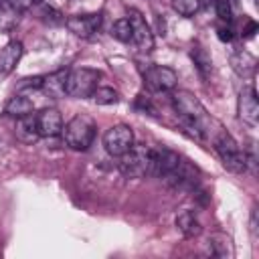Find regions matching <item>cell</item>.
I'll return each mask as SVG.
<instances>
[{
	"mask_svg": "<svg viewBox=\"0 0 259 259\" xmlns=\"http://www.w3.org/2000/svg\"><path fill=\"white\" fill-rule=\"evenodd\" d=\"M172 105H174V111L180 119V123L190 130V134L196 138V140H206V138H214V134L221 127V123L206 111V107L202 105V101L192 93V91H186V89H178L172 93Z\"/></svg>",
	"mask_w": 259,
	"mask_h": 259,
	"instance_id": "obj_1",
	"label": "cell"
},
{
	"mask_svg": "<svg viewBox=\"0 0 259 259\" xmlns=\"http://www.w3.org/2000/svg\"><path fill=\"white\" fill-rule=\"evenodd\" d=\"M212 146L214 152L219 154L223 166L233 172V174H243L249 170V166L255 164V158L249 156L245 150H241V146L237 144V140L227 132V130H219L212 138Z\"/></svg>",
	"mask_w": 259,
	"mask_h": 259,
	"instance_id": "obj_2",
	"label": "cell"
},
{
	"mask_svg": "<svg viewBox=\"0 0 259 259\" xmlns=\"http://www.w3.org/2000/svg\"><path fill=\"white\" fill-rule=\"evenodd\" d=\"M63 140L69 148L73 150H87L93 140H95V134H97V123L91 115H85V113H77L73 115L65 125H63Z\"/></svg>",
	"mask_w": 259,
	"mask_h": 259,
	"instance_id": "obj_3",
	"label": "cell"
},
{
	"mask_svg": "<svg viewBox=\"0 0 259 259\" xmlns=\"http://www.w3.org/2000/svg\"><path fill=\"white\" fill-rule=\"evenodd\" d=\"M150 166H152V148L142 144H134L123 156H119L117 162L119 172L127 178L150 176Z\"/></svg>",
	"mask_w": 259,
	"mask_h": 259,
	"instance_id": "obj_4",
	"label": "cell"
},
{
	"mask_svg": "<svg viewBox=\"0 0 259 259\" xmlns=\"http://www.w3.org/2000/svg\"><path fill=\"white\" fill-rule=\"evenodd\" d=\"M103 73L99 69L91 67H79V69H69L67 73V95L75 99H87L95 91L99 79Z\"/></svg>",
	"mask_w": 259,
	"mask_h": 259,
	"instance_id": "obj_5",
	"label": "cell"
},
{
	"mask_svg": "<svg viewBox=\"0 0 259 259\" xmlns=\"http://www.w3.org/2000/svg\"><path fill=\"white\" fill-rule=\"evenodd\" d=\"M132 146H134V132H132L130 125L117 123V125H111L109 130H105V134H103V148H105V152L111 158L123 156Z\"/></svg>",
	"mask_w": 259,
	"mask_h": 259,
	"instance_id": "obj_6",
	"label": "cell"
},
{
	"mask_svg": "<svg viewBox=\"0 0 259 259\" xmlns=\"http://www.w3.org/2000/svg\"><path fill=\"white\" fill-rule=\"evenodd\" d=\"M144 83L152 89V91H174L178 85V75L174 69L166 67V65H150L142 71Z\"/></svg>",
	"mask_w": 259,
	"mask_h": 259,
	"instance_id": "obj_7",
	"label": "cell"
},
{
	"mask_svg": "<svg viewBox=\"0 0 259 259\" xmlns=\"http://www.w3.org/2000/svg\"><path fill=\"white\" fill-rule=\"evenodd\" d=\"M127 20L132 24V42L138 47V51L150 53L154 49V32H152V26L148 24V20L136 8L127 10Z\"/></svg>",
	"mask_w": 259,
	"mask_h": 259,
	"instance_id": "obj_8",
	"label": "cell"
},
{
	"mask_svg": "<svg viewBox=\"0 0 259 259\" xmlns=\"http://www.w3.org/2000/svg\"><path fill=\"white\" fill-rule=\"evenodd\" d=\"M237 111H239V119L243 123H247L249 127H257L259 121V99H257V91L253 85H245L239 93L237 99Z\"/></svg>",
	"mask_w": 259,
	"mask_h": 259,
	"instance_id": "obj_9",
	"label": "cell"
},
{
	"mask_svg": "<svg viewBox=\"0 0 259 259\" xmlns=\"http://www.w3.org/2000/svg\"><path fill=\"white\" fill-rule=\"evenodd\" d=\"M101 12H91V14H73L69 18H65V26L75 34V36H81V38H91L99 26H101Z\"/></svg>",
	"mask_w": 259,
	"mask_h": 259,
	"instance_id": "obj_10",
	"label": "cell"
},
{
	"mask_svg": "<svg viewBox=\"0 0 259 259\" xmlns=\"http://www.w3.org/2000/svg\"><path fill=\"white\" fill-rule=\"evenodd\" d=\"M36 115V125H38V134L40 138H55L61 136L63 132V117L61 111L55 107H45L40 109Z\"/></svg>",
	"mask_w": 259,
	"mask_h": 259,
	"instance_id": "obj_11",
	"label": "cell"
},
{
	"mask_svg": "<svg viewBox=\"0 0 259 259\" xmlns=\"http://www.w3.org/2000/svg\"><path fill=\"white\" fill-rule=\"evenodd\" d=\"M229 63L231 69L243 79H251L257 71V59L247 49H233L229 55Z\"/></svg>",
	"mask_w": 259,
	"mask_h": 259,
	"instance_id": "obj_12",
	"label": "cell"
},
{
	"mask_svg": "<svg viewBox=\"0 0 259 259\" xmlns=\"http://www.w3.org/2000/svg\"><path fill=\"white\" fill-rule=\"evenodd\" d=\"M22 53H24V47L20 40H8L0 49V77H6L16 69L18 61L22 59Z\"/></svg>",
	"mask_w": 259,
	"mask_h": 259,
	"instance_id": "obj_13",
	"label": "cell"
},
{
	"mask_svg": "<svg viewBox=\"0 0 259 259\" xmlns=\"http://www.w3.org/2000/svg\"><path fill=\"white\" fill-rule=\"evenodd\" d=\"M67 73L69 69H59L51 75H45L40 91H45L51 97H65L67 95Z\"/></svg>",
	"mask_w": 259,
	"mask_h": 259,
	"instance_id": "obj_14",
	"label": "cell"
},
{
	"mask_svg": "<svg viewBox=\"0 0 259 259\" xmlns=\"http://www.w3.org/2000/svg\"><path fill=\"white\" fill-rule=\"evenodd\" d=\"M206 247H208V255L219 257V259H231L235 255L233 251V241L229 235L225 233H212L206 239Z\"/></svg>",
	"mask_w": 259,
	"mask_h": 259,
	"instance_id": "obj_15",
	"label": "cell"
},
{
	"mask_svg": "<svg viewBox=\"0 0 259 259\" xmlns=\"http://www.w3.org/2000/svg\"><path fill=\"white\" fill-rule=\"evenodd\" d=\"M174 223H176V229L186 239H194V237H198L202 233V225H200V221H198V217H196L194 210H182V212H178Z\"/></svg>",
	"mask_w": 259,
	"mask_h": 259,
	"instance_id": "obj_16",
	"label": "cell"
},
{
	"mask_svg": "<svg viewBox=\"0 0 259 259\" xmlns=\"http://www.w3.org/2000/svg\"><path fill=\"white\" fill-rule=\"evenodd\" d=\"M28 12H32L38 20H42L45 24H51V26H57V24L65 22V16L61 14V10H57L53 4H49L45 0H34L32 8Z\"/></svg>",
	"mask_w": 259,
	"mask_h": 259,
	"instance_id": "obj_17",
	"label": "cell"
},
{
	"mask_svg": "<svg viewBox=\"0 0 259 259\" xmlns=\"http://www.w3.org/2000/svg\"><path fill=\"white\" fill-rule=\"evenodd\" d=\"M16 138L20 142H24V144H34L40 138L38 125H36V115L34 113L16 119Z\"/></svg>",
	"mask_w": 259,
	"mask_h": 259,
	"instance_id": "obj_18",
	"label": "cell"
},
{
	"mask_svg": "<svg viewBox=\"0 0 259 259\" xmlns=\"http://www.w3.org/2000/svg\"><path fill=\"white\" fill-rule=\"evenodd\" d=\"M34 111V103H32V99H28L26 95H12L8 101H6V105H4V113L6 115H10V117H24V115H30Z\"/></svg>",
	"mask_w": 259,
	"mask_h": 259,
	"instance_id": "obj_19",
	"label": "cell"
},
{
	"mask_svg": "<svg viewBox=\"0 0 259 259\" xmlns=\"http://www.w3.org/2000/svg\"><path fill=\"white\" fill-rule=\"evenodd\" d=\"M190 57H192V61H194V67H196L198 75H200L202 79H208V77H210V71H212V59H210L208 51H206L204 47L196 45V47H192Z\"/></svg>",
	"mask_w": 259,
	"mask_h": 259,
	"instance_id": "obj_20",
	"label": "cell"
},
{
	"mask_svg": "<svg viewBox=\"0 0 259 259\" xmlns=\"http://www.w3.org/2000/svg\"><path fill=\"white\" fill-rule=\"evenodd\" d=\"M20 16H22V14H20L16 8H12L6 0H0V26H2V28H6V30L14 28V26L18 24Z\"/></svg>",
	"mask_w": 259,
	"mask_h": 259,
	"instance_id": "obj_21",
	"label": "cell"
},
{
	"mask_svg": "<svg viewBox=\"0 0 259 259\" xmlns=\"http://www.w3.org/2000/svg\"><path fill=\"white\" fill-rule=\"evenodd\" d=\"M91 99L97 105H115L119 101V93L113 87H95V91L91 93Z\"/></svg>",
	"mask_w": 259,
	"mask_h": 259,
	"instance_id": "obj_22",
	"label": "cell"
},
{
	"mask_svg": "<svg viewBox=\"0 0 259 259\" xmlns=\"http://www.w3.org/2000/svg\"><path fill=\"white\" fill-rule=\"evenodd\" d=\"M115 40L119 42H132V24L127 20V16L123 18H117L113 24H111V32H109Z\"/></svg>",
	"mask_w": 259,
	"mask_h": 259,
	"instance_id": "obj_23",
	"label": "cell"
},
{
	"mask_svg": "<svg viewBox=\"0 0 259 259\" xmlns=\"http://www.w3.org/2000/svg\"><path fill=\"white\" fill-rule=\"evenodd\" d=\"M200 4H202L200 0H170L172 10H174L176 14H180V16H184V18L194 16V14L198 12Z\"/></svg>",
	"mask_w": 259,
	"mask_h": 259,
	"instance_id": "obj_24",
	"label": "cell"
},
{
	"mask_svg": "<svg viewBox=\"0 0 259 259\" xmlns=\"http://www.w3.org/2000/svg\"><path fill=\"white\" fill-rule=\"evenodd\" d=\"M214 14L221 22H233V2L231 0H212Z\"/></svg>",
	"mask_w": 259,
	"mask_h": 259,
	"instance_id": "obj_25",
	"label": "cell"
},
{
	"mask_svg": "<svg viewBox=\"0 0 259 259\" xmlns=\"http://www.w3.org/2000/svg\"><path fill=\"white\" fill-rule=\"evenodd\" d=\"M217 32H219V38H221L223 42H231V40L237 36V30H235V24H233V22H223V24L217 28Z\"/></svg>",
	"mask_w": 259,
	"mask_h": 259,
	"instance_id": "obj_26",
	"label": "cell"
},
{
	"mask_svg": "<svg viewBox=\"0 0 259 259\" xmlns=\"http://www.w3.org/2000/svg\"><path fill=\"white\" fill-rule=\"evenodd\" d=\"M12 8H16L20 14H24V12H28L30 8H32V4H34V0H6Z\"/></svg>",
	"mask_w": 259,
	"mask_h": 259,
	"instance_id": "obj_27",
	"label": "cell"
}]
</instances>
